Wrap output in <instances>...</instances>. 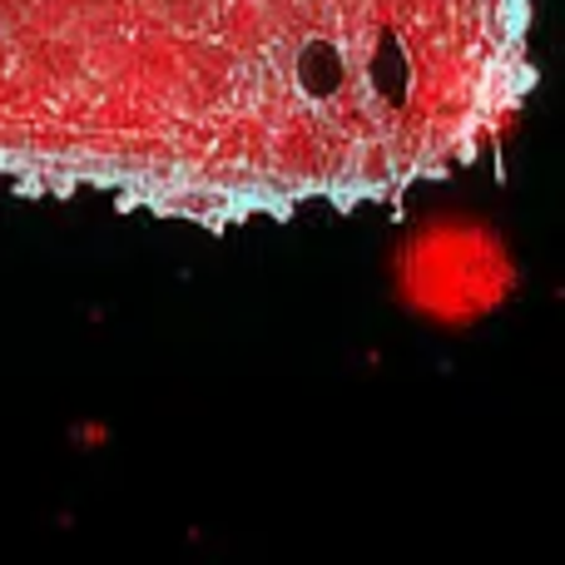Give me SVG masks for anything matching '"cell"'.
<instances>
[{
    "mask_svg": "<svg viewBox=\"0 0 565 565\" xmlns=\"http://www.w3.org/2000/svg\"><path fill=\"white\" fill-rule=\"evenodd\" d=\"M541 0H0V179L238 228L397 204L516 129Z\"/></svg>",
    "mask_w": 565,
    "mask_h": 565,
    "instance_id": "obj_1",
    "label": "cell"
},
{
    "mask_svg": "<svg viewBox=\"0 0 565 565\" xmlns=\"http://www.w3.org/2000/svg\"><path fill=\"white\" fill-rule=\"evenodd\" d=\"M397 282L422 312L457 322L497 308L516 282V268L491 228L467 224V218H441L407 244Z\"/></svg>",
    "mask_w": 565,
    "mask_h": 565,
    "instance_id": "obj_2",
    "label": "cell"
}]
</instances>
